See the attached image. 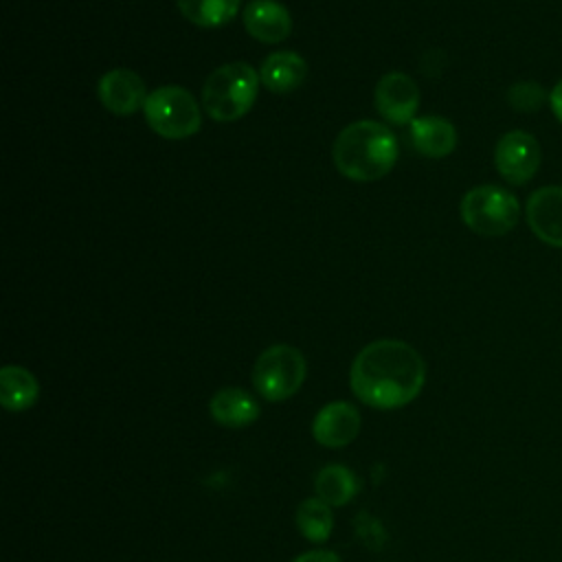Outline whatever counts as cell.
<instances>
[{"label":"cell","mask_w":562,"mask_h":562,"mask_svg":"<svg viewBox=\"0 0 562 562\" xmlns=\"http://www.w3.org/2000/svg\"><path fill=\"white\" fill-rule=\"evenodd\" d=\"M426 364L415 347L404 340L382 338L358 351L351 362L349 384L353 395L380 411L411 404L424 389Z\"/></svg>","instance_id":"1"},{"label":"cell","mask_w":562,"mask_h":562,"mask_svg":"<svg viewBox=\"0 0 562 562\" xmlns=\"http://www.w3.org/2000/svg\"><path fill=\"white\" fill-rule=\"evenodd\" d=\"M397 156V136L384 123L373 119H360L345 125L331 145L336 169L356 182L384 178L395 167Z\"/></svg>","instance_id":"2"},{"label":"cell","mask_w":562,"mask_h":562,"mask_svg":"<svg viewBox=\"0 0 562 562\" xmlns=\"http://www.w3.org/2000/svg\"><path fill=\"white\" fill-rule=\"evenodd\" d=\"M259 86V72L250 64H224L206 77L202 86V108L213 121H239L250 112Z\"/></svg>","instance_id":"3"},{"label":"cell","mask_w":562,"mask_h":562,"mask_svg":"<svg viewBox=\"0 0 562 562\" xmlns=\"http://www.w3.org/2000/svg\"><path fill=\"white\" fill-rule=\"evenodd\" d=\"M463 224L481 237H501L520 220L516 195L498 184H479L470 189L459 204Z\"/></svg>","instance_id":"4"},{"label":"cell","mask_w":562,"mask_h":562,"mask_svg":"<svg viewBox=\"0 0 562 562\" xmlns=\"http://www.w3.org/2000/svg\"><path fill=\"white\" fill-rule=\"evenodd\" d=\"M145 121L162 138L182 140L200 132L202 114L193 94L180 86H160L145 101Z\"/></svg>","instance_id":"5"},{"label":"cell","mask_w":562,"mask_h":562,"mask_svg":"<svg viewBox=\"0 0 562 562\" xmlns=\"http://www.w3.org/2000/svg\"><path fill=\"white\" fill-rule=\"evenodd\" d=\"M307 373L303 353L292 345H270L263 349L252 367V384L257 393L268 402H281L292 397Z\"/></svg>","instance_id":"6"},{"label":"cell","mask_w":562,"mask_h":562,"mask_svg":"<svg viewBox=\"0 0 562 562\" xmlns=\"http://www.w3.org/2000/svg\"><path fill=\"white\" fill-rule=\"evenodd\" d=\"M542 151L536 136L525 130L505 132L494 147V167L507 184H527L540 167Z\"/></svg>","instance_id":"7"},{"label":"cell","mask_w":562,"mask_h":562,"mask_svg":"<svg viewBox=\"0 0 562 562\" xmlns=\"http://www.w3.org/2000/svg\"><path fill=\"white\" fill-rule=\"evenodd\" d=\"M375 110L391 125H411L419 110V86L406 72H386L373 92Z\"/></svg>","instance_id":"8"},{"label":"cell","mask_w":562,"mask_h":562,"mask_svg":"<svg viewBox=\"0 0 562 562\" xmlns=\"http://www.w3.org/2000/svg\"><path fill=\"white\" fill-rule=\"evenodd\" d=\"M97 97L101 105L116 116H132L145 108L147 90L143 79L130 68L108 70L97 86Z\"/></svg>","instance_id":"9"},{"label":"cell","mask_w":562,"mask_h":562,"mask_svg":"<svg viewBox=\"0 0 562 562\" xmlns=\"http://www.w3.org/2000/svg\"><path fill=\"white\" fill-rule=\"evenodd\" d=\"M525 215L540 241L562 248V184L536 189L527 200Z\"/></svg>","instance_id":"10"},{"label":"cell","mask_w":562,"mask_h":562,"mask_svg":"<svg viewBox=\"0 0 562 562\" xmlns=\"http://www.w3.org/2000/svg\"><path fill=\"white\" fill-rule=\"evenodd\" d=\"M360 413L353 404L338 400L325 404L312 422V435L321 446L342 448L358 437Z\"/></svg>","instance_id":"11"},{"label":"cell","mask_w":562,"mask_h":562,"mask_svg":"<svg viewBox=\"0 0 562 562\" xmlns=\"http://www.w3.org/2000/svg\"><path fill=\"white\" fill-rule=\"evenodd\" d=\"M241 22L250 37L263 44H281L292 31V15L277 0H250L241 9Z\"/></svg>","instance_id":"12"},{"label":"cell","mask_w":562,"mask_h":562,"mask_svg":"<svg viewBox=\"0 0 562 562\" xmlns=\"http://www.w3.org/2000/svg\"><path fill=\"white\" fill-rule=\"evenodd\" d=\"M457 127L443 116H415L411 121V143L426 158H446L457 147Z\"/></svg>","instance_id":"13"},{"label":"cell","mask_w":562,"mask_h":562,"mask_svg":"<svg viewBox=\"0 0 562 562\" xmlns=\"http://www.w3.org/2000/svg\"><path fill=\"white\" fill-rule=\"evenodd\" d=\"M307 77L305 59L294 50L270 53L259 68V81L274 94H285L296 90Z\"/></svg>","instance_id":"14"},{"label":"cell","mask_w":562,"mask_h":562,"mask_svg":"<svg viewBox=\"0 0 562 562\" xmlns=\"http://www.w3.org/2000/svg\"><path fill=\"white\" fill-rule=\"evenodd\" d=\"M209 411L211 417L226 428H244L250 426L252 422H257L261 408L257 404V400L239 389V386H224L220 389L211 402H209Z\"/></svg>","instance_id":"15"},{"label":"cell","mask_w":562,"mask_h":562,"mask_svg":"<svg viewBox=\"0 0 562 562\" xmlns=\"http://www.w3.org/2000/svg\"><path fill=\"white\" fill-rule=\"evenodd\" d=\"M40 384L35 375L18 364H7L0 371V400L7 411H26L35 404Z\"/></svg>","instance_id":"16"},{"label":"cell","mask_w":562,"mask_h":562,"mask_svg":"<svg viewBox=\"0 0 562 562\" xmlns=\"http://www.w3.org/2000/svg\"><path fill=\"white\" fill-rule=\"evenodd\" d=\"M176 4L180 13L200 29L224 26L241 9V0H176Z\"/></svg>","instance_id":"17"},{"label":"cell","mask_w":562,"mask_h":562,"mask_svg":"<svg viewBox=\"0 0 562 562\" xmlns=\"http://www.w3.org/2000/svg\"><path fill=\"white\" fill-rule=\"evenodd\" d=\"M314 487H316L318 498H323L331 507H340V505H347L356 496L358 481L349 468L334 463V465H325L316 474Z\"/></svg>","instance_id":"18"},{"label":"cell","mask_w":562,"mask_h":562,"mask_svg":"<svg viewBox=\"0 0 562 562\" xmlns=\"http://www.w3.org/2000/svg\"><path fill=\"white\" fill-rule=\"evenodd\" d=\"M296 529L310 540V542H325L331 536L334 529V514L331 505H327L323 498L312 496L305 498L294 514Z\"/></svg>","instance_id":"19"},{"label":"cell","mask_w":562,"mask_h":562,"mask_svg":"<svg viewBox=\"0 0 562 562\" xmlns=\"http://www.w3.org/2000/svg\"><path fill=\"white\" fill-rule=\"evenodd\" d=\"M547 101H549V92L536 81L525 79V81H516L507 88V103L516 112L531 114V112L540 110Z\"/></svg>","instance_id":"20"},{"label":"cell","mask_w":562,"mask_h":562,"mask_svg":"<svg viewBox=\"0 0 562 562\" xmlns=\"http://www.w3.org/2000/svg\"><path fill=\"white\" fill-rule=\"evenodd\" d=\"M292 562H342V560L338 553H334L329 549H312V551L296 555Z\"/></svg>","instance_id":"21"},{"label":"cell","mask_w":562,"mask_h":562,"mask_svg":"<svg viewBox=\"0 0 562 562\" xmlns=\"http://www.w3.org/2000/svg\"><path fill=\"white\" fill-rule=\"evenodd\" d=\"M549 105L555 114V119L562 123V79L553 86V90L549 92Z\"/></svg>","instance_id":"22"}]
</instances>
